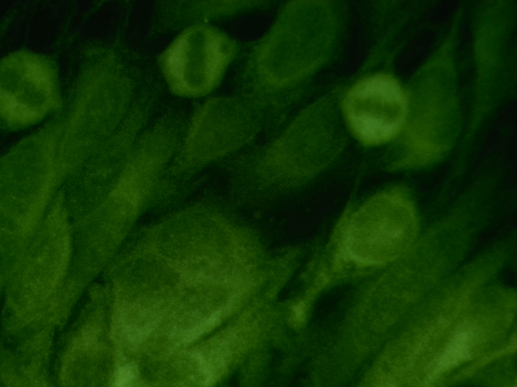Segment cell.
<instances>
[{"instance_id":"1","label":"cell","mask_w":517,"mask_h":387,"mask_svg":"<svg viewBox=\"0 0 517 387\" xmlns=\"http://www.w3.org/2000/svg\"><path fill=\"white\" fill-rule=\"evenodd\" d=\"M407 102L392 78L377 75L355 85L346 97L344 109L353 133L366 145L395 137L403 126Z\"/></svg>"},{"instance_id":"2","label":"cell","mask_w":517,"mask_h":387,"mask_svg":"<svg viewBox=\"0 0 517 387\" xmlns=\"http://www.w3.org/2000/svg\"><path fill=\"white\" fill-rule=\"evenodd\" d=\"M226 57L223 43L217 36L192 28L183 32L165 51L163 69L174 91L196 96L214 85Z\"/></svg>"},{"instance_id":"3","label":"cell","mask_w":517,"mask_h":387,"mask_svg":"<svg viewBox=\"0 0 517 387\" xmlns=\"http://www.w3.org/2000/svg\"><path fill=\"white\" fill-rule=\"evenodd\" d=\"M134 377V373L133 369L132 367L127 366L119 371L116 382L119 385H122L130 382Z\"/></svg>"}]
</instances>
